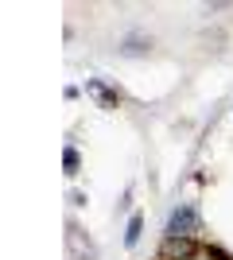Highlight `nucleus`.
<instances>
[{
    "mask_svg": "<svg viewBox=\"0 0 233 260\" xmlns=\"http://www.w3.org/2000/svg\"><path fill=\"white\" fill-rule=\"evenodd\" d=\"M198 233H202L198 206H194V202H183V206L171 214V221H167V237H198Z\"/></svg>",
    "mask_w": 233,
    "mask_h": 260,
    "instance_id": "f257e3e1",
    "label": "nucleus"
},
{
    "mask_svg": "<svg viewBox=\"0 0 233 260\" xmlns=\"http://www.w3.org/2000/svg\"><path fill=\"white\" fill-rule=\"evenodd\" d=\"M202 245L198 237H163L159 245V260H198Z\"/></svg>",
    "mask_w": 233,
    "mask_h": 260,
    "instance_id": "f03ea898",
    "label": "nucleus"
},
{
    "mask_svg": "<svg viewBox=\"0 0 233 260\" xmlns=\"http://www.w3.org/2000/svg\"><path fill=\"white\" fill-rule=\"evenodd\" d=\"M86 89H89V93H93V98H97V101H101L105 109H113L117 101H121V93H113V89H105V86L97 82V78H93V82H86Z\"/></svg>",
    "mask_w": 233,
    "mask_h": 260,
    "instance_id": "7ed1b4c3",
    "label": "nucleus"
},
{
    "mask_svg": "<svg viewBox=\"0 0 233 260\" xmlns=\"http://www.w3.org/2000/svg\"><path fill=\"white\" fill-rule=\"evenodd\" d=\"M140 229H144V217L132 214V217H128V229H124V245H128V249H132L136 241H140Z\"/></svg>",
    "mask_w": 233,
    "mask_h": 260,
    "instance_id": "20e7f679",
    "label": "nucleus"
},
{
    "mask_svg": "<svg viewBox=\"0 0 233 260\" xmlns=\"http://www.w3.org/2000/svg\"><path fill=\"white\" fill-rule=\"evenodd\" d=\"M202 256H206V260H233V252H229V249H222V245H214V241H210V245H202Z\"/></svg>",
    "mask_w": 233,
    "mask_h": 260,
    "instance_id": "39448f33",
    "label": "nucleus"
},
{
    "mask_svg": "<svg viewBox=\"0 0 233 260\" xmlns=\"http://www.w3.org/2000/svg\"><path fill=\"white\" fill-rule=\"evenodd\" d=\"M62 167H66V175H78V167H82L78 148H66V152H62Z\"/></svg>",
    "mask_w": 233,
    "mask_h": 260,
    "instance_id": "423d86ee",
    "label": "nucleus"
},
{
    "mask_svg": "<svg viewBox=\"0 0 233 260\" xmlns=\"http://www.w3.org/2000/svg\"><path fill=\"white\" fill-rule=\"evenodd\" d=\"M136 51H144V39H128V47H124V54H136Z\"/></svg>",
    "mask_w": 233,
    "mask_h": 260,
    "instance_id": "0eeeda50",
    "label": "nucleus"
}]
</instances>
